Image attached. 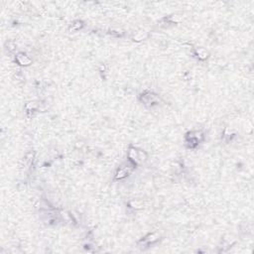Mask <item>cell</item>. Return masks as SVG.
<instances>
[{
    "instance_id": "obj_1",
    "label": "cell",
    "mask_w": 254,
    "mask_h": 254,
    "mask_svg": "<svg viewBox=\"0 0 254 254\" xmlns=\"http://www.w3.org/2000/svg\"><path fill=\"white\" fill-rule=\"evenodd\" d=\"M17 61L19 64H21V65H29L30 63H31L30 59L27 56H25V55H18Z\"/></svg>"
}]
</instances>
